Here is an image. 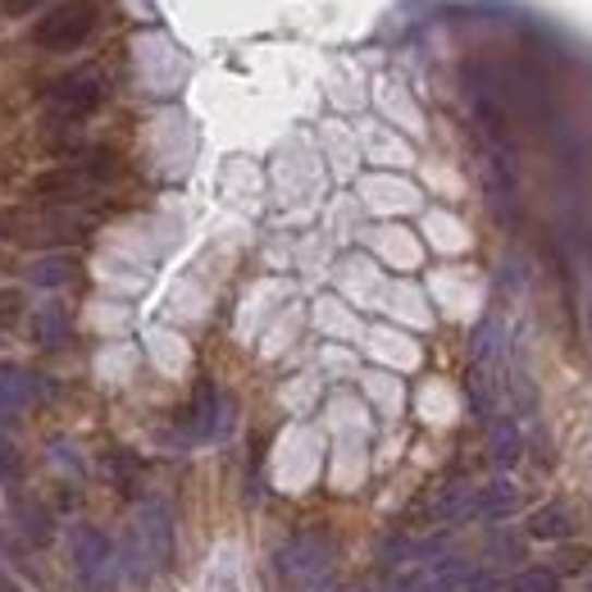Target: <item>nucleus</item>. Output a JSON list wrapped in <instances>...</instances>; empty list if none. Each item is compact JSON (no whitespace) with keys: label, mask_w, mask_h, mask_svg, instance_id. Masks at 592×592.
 Returning <instances> with one entry per match:
<instances>
[{"label":"nucleus","mask_w":592,"mask_h":592,"mask_svg":"<svg viewBox=\"0 0 592 592\" xmlns=\"http://www.w3.org/2000/svg\"><path fill=\"white\" fill-rule=\"evenodd\" d=\"M69 556H73V570H78L87 592H114V583H119V552H114L106 529H96V524L73 529Z\"/></svg>","instance_id":"obj_3"},{"label":"nucleus","mask_w":592,"mask_h":592,"mask_svg":"<svg viewBox=\"0 0 592 592\" xmlns=\"http://www.w3.org/2000/svg\"><path fill=\"white\" fill-rule=\"evenodd\" d=\"M33 333H37V342H41V347H56V342H64V338H69V315H64V305L46 301L41 311L33 315Z\"/></svg>","instance_id":"obj_16"},{"label":"nucleus","mask_w":592,"mask_h":592,"mask_svg":"<svg viewBox=\"0 0 592 592\" xmlns=\"http://www.w3.org/2000/svg\"><path fill=\"white\" fill-rule=\"evenodd\" d=\"M524 533L537 537V543H565V537L575 533V520H570V510H565L560 502H552V506L529 515V529Z\"/></svg>","instance_id":"obj_13"},{"label":"nucleus","mask_w":592,"mask_h":592,"mask_svg":"<svg viewBox=\"0 0 592 592\" xmlns=\"http://www.w3.org/2000/svg\"><path fill=\"white\" fill-rule=\"evenodd\" d=\"M28 278L37 288H64V282L78 278V261L73 255H41V261L28 269Z\"/></svg>","instance_id":"obj_15"},{"label":"nucleus","mask_w":592,"mask_h":592,"mask_svg":"<svg viewBox=\"0 0 592 592\" xmlns=\"http://www.w3.org/2000/svg\"><path fill=\"white\" fill-rule=\"evenodd\" d=\"M487 205H493L497 219H515V169H510V156L502 146H493L487 156Z\"/></svg>","instance_id":"obj_8"},{"label":"nucleus","mask_w":592,"mask_h":592,"mask_svg":"<svg viewBox=\"0 0 592 592\" xmlns=\"http://www.w3.org/2000/svg\"><path fill=\"white\" fill-rule=\"evenodd\" d=\"M510 592H560V575L552 565H529V570L510 579Z\"/></svg>","instance_id":"obj_17"},{"label":"nucleus","mask_w":592,"mask_h":592,"mask_svg":"<svg viewBox=\"0 0 592 592\" xmlns=\"http://www.w3.org/2000/svg\"><path fill=\"white\" fill-rule=\"evenodd\" d=\"M487 456H493L497 470H515L524 456V437H520V424L510 415H493L487 420Z\"/></svg>","instance_id":"obj_10"},{"label":"nucleus","mask_w":592,"mask_h":592,"mask_svg":"<svg viewBox=\"0 0 592 592\" xmlns=\"http://www.w3.org/2000/svg\"><path fill=\"white\" fill-rule=\"evenodd\" d=\"M92 33H96V5H92V0H69V5L50 10L37 23L33 41L46 46V50H78Z\"/></svg>","instance_id":"obj_6"},{"label":"nucleus","mask_w":592,"mask_h":592,"mask_svg":"<svg viewBox=\"0 0 592 592\" xmlns=\"http://www.w3.org/2000/svg\"><path fill=\"white\" fill-rule=\"evenodd\" d=\"M333 565H338V543H333L324 529L297 533L292 543L278 552V575L301 592H338L333 588Z\"/></svg>","instance_id":"obj_2"},{"label":"nucleus","mask_w":592,"mask_h":592,"mask_svg":"<svg viewBox=\"0 0 592 592\" xmlns=\"http://www.w3.org/2000/svg\"><path fill=\"white\" fill-rule=\"evenodd\" d=\"M0 238L5 242H23V246H56L78 238V223L60 210H0Z\"/></svg>","instance_id":"obj_4"},{"label":"nucleus","mask_w":592,"mask_h":592,"mask_svg":"<svg viewBox=\"0 0 592 592\" xmlns=\"http://www.w3.org/2000/svg\"><path fill=\"white\" fill-rule=\"evenodd\" d=\"M100 100H106V83H100L96 73H73V78L56 83V92H50L46 123L50 128H73V123H83L87 114H96Z\"/></svg>","instance_id":"obj_5"},{"label":"nucleus","mask_w":592,"mask_h":592,"mask_svg":"<svg viewBox=\"0 0 592 592\" xmlns=\"http://www.w3.org/2000/svg\"><path fill=\"white\" fill-rule=\"evenodd\" d=\"M233 424V406L228 397L215 388V383H201L196 397H192V410H188V437L192 443H215V437L228 433Z\"/></svg>","instance_id":"obj_7"},{"label":"nucleus","mask_w":592,"mask_h":592,"mask_svg":"<svg viewBox=\"0 0 592 592\" xmlns=\"http://www.w3.org/2000/svg\"><path fill=\"white\" fill-rule=\"evenodd\" d=\"M41 5V0H0V10L5 14H33Z\"/></svg>","instance_id":"obj_19"},{"label":"nucleus","mask_w":592,"mask_h":592,"mask_svg":"<svg viewBox=\"0 0 592 592\" xmlns=\"http://www.w3.org/2000/svg\"><path fill=\"white\" fill-rule=\"evenodd\" d=\"M19 466H23V460H19V447L10 443L5 433H0V479H14V474H19Z\"/></svg>","instance_id":"obj_18"},{"label":"nucleus","mask_w":592,"mask_h":592,"mask_svg":"<svg viewBox=\"0 0 592 592\" xmlns=\"http://www.w3.org/2000/svg\"><path fill=\"white\" fill-rule=\"evenodd\" d=\"M0 575H5V570H0Z\"/></svg>","instance_id":"obj_20"},{"label":"nucleus","mask_w":592,"mask_h":592,"mask_svg":"<svg viewBox=\"0 0 592 592\" xmlns=\"http://www.w3.org/2000/svg\"><path fill=\"white\" fill-rule=\"evenodd\" d=\"M470 355H474V365H483V370H497V360L506 355V324H502V315H487V319L474 328Z\"/></svg>","instance_id":"obj_12"},{"label":"nucleus","mask_w":592,"mask_h":592,"mask_svg":"<svg viewBox=\"0 0 592 592\" xmlns=\"http://www.w3.org/2000/svg\"><path fill=\"white\" fill-rule=\"evenodd\" d=\"M520 506V493H515L510 479H493L483 483L479 493L470 497V515H479V520H506V515Z\"/></svg>","instance_id":"obj_11"},{"label":"nucleus","mask_w":592,"mask_h":592,"mask_svg":"<svg viewBox=\"0 0 592 592\" xmlns=\"http://www.w3.org/2000/svg\"><path fill=\"white\" fill-rule=\"evenodd\" d=\"M28 401H33L28 374H23L19 365H0V420H14Z\"/></svg>","instance_id":"obj_14"},{"label":"nucleus","mask_w":592,"mask_h":592,"mask_svg":"<svg viewBox=\"0 0 592 592\" xmlns=\"http://www.w3.org/2000/svg\"><path fill=\"white\" fill-rule=\"evenodd\" d=\"M173 556V515L160 497H146L137 506V520L128 529V543H123V570L133 579H150L160 575Z\"/></svg>","instance_id":"obj_1"},{"label":"nucleus","mask_w":592,"mask_h":592,"mask_svg":"<svg viewBox=\"0 0 592 592\" xmlns=\"http://www.w3.org/2000/svg\"><path fill=\"white\" fill-rule=\"evenodd\" d=\"M10 515H14V524H19V533L28 537L33 547H46L50 537H56V515H50L37 497H23V493H14L10 497Z\"/></svg>","instance_id":"obj_9"}]
</instances>
